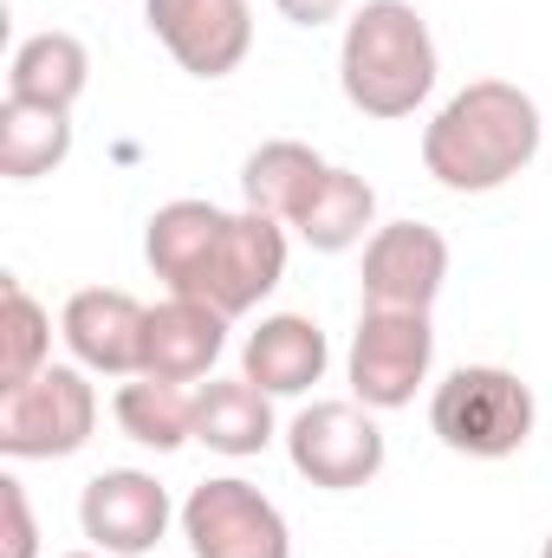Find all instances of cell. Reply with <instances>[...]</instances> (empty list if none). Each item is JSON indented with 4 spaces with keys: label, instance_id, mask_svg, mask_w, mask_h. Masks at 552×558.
Listing matches in <instances>:
<instances>
[{
    "label": "cell",
    "instance_id": "cell-18",
    "mask_svg": "<svg viewBox=\"0 0 552 558\" xmlns=\"http://www.w3.org/2000/svg\"><path fill=\"white\" fill-rule=\"evenodd\" d=\"M292 234H299L312 254H351L358 241L377 234V189H371L358 169H338V162H332L325 189L312 195V208L299 215Z\"/></svg>",
    "mask_w": 552,
    "mask_h": 558
},
{
    "label": "cell",
    "instance_id": "cell-12",
    "mask_svg": "<svg viewBox=\"0 0 552 558\" xmlns=\"http://www.w3.org/2000/svg\"><path fill=\"white\" fill-rule=\"evenodd\" d=\"M143 318H149V305H137L124 286H85L59 312V338H65L72 364H85L92 377H137Z\"/></svg>",
    "mask_w": 552,
    "mask_h": 558
},
{
    "label": "cell",
    "instance_id": "cell-13",
    "mask_svg": "<svg viewBox=\"0 0 552 558\" xmlns=\"http://www.w3.org/2000/svg\"><path fill=\"white\" fill-rule=\"evenodd\" d=\"M228 351V318L202 299H163L143 318V371L156 384H202Z\"/></svg>",
    "mask_w": 552,
    "mask_h": 558
},
{
    "label": "cell",
    "instance_id": "cell-17",
    "mask_svg": "<svg viewBox=\"0 0 552 558\" xmlns=\"http://www.w3.org/2000/svg\"><path fill=\"white\" fill-rule=\"evenodd\" d=\"M85 85H92V52L79 33H59V26L26 33L7 59V98H20V105L72 111L85 98Z\"/></svg>",
    "mask_w": 552,
    "mask_h": 558
},
{
    "label": "cell",
    "instance_id": "cell-6",
    "mask_svg": "<svg viewBox=\"0 0 552 558\" xmlns=\"http://www.w3.org/2000/svg\"><path fill=\"white\" fill-rule=\"evenodd\" d=\"M429 364H435L429 312H391V305H364L358 312V331H351V351H345V377H351V397L364 410H377V416L410 410L416 390L429 384Z\"/></svg>",
    "mask_w": 552,
    "mask_h": 558
},
{
    "label": "cell",
    "instance_id": "cell-24",
    "mask_svg": "<svg viewBox=\"0 0 552 558\" xmlns=\"http://www.w3.org/2000/svg\"><path fill=\"white\" fill-rule=\"evenodd\" d=\"M65 558H105V553H98V546H92V553H65Z\"/></svg>",
    "mask_w": 552,
    "mask_h": 558
},
{
    "label": "cell",
    "instance_id": "cell-9",
    "mask_svg": "<svg viewBox=\"0 0 552 558\" xmlns=\"http://www.w3.org/2000/svg\"><path fill=\"white\" fill-rule=\"evenodd\" d=\"M169 520H182V507L169 500V487L143 468H105L85 481L79 494V526L105 558H143L163 546Z\"/></svg>",
    "mask_w": 552,
    "mask_h": 558
},
{
    "label": "cell",
    "instance_id": "cell-20",
    "mask_svg": "<svg viewBox=\"0 0 552 558\" xmlns=\"http://www.w3.org/2000/svg\"><path fill=\"white\" fill-rule=\"evenodd\" d=\"M118 428L137 441V448H156V454H176L182 441H195V390L189 384H156V377H131L111 403Z\"/></svg>",
    "mask_w": 552,
    "mask_h": 558
},
{
    "label": "cell",
    "instance_id": "cell-23",
    "mask_svg": "<svg viewBox=\"0 0 552 558\" xmlns=\"http://www.w3.org/2000/svg\"><path fill=\"white\" fill-rule=\"evenodd\" d=\"M279 20H292V26H332L351 0H274Z\"/></svg>",
    "mask_w": 552,
    "mask_h": 558
},
{
    "label": "cell",
    "instance_id": "cell-11",
    "mask_svg": "<svg viewBox=\"0 0 552 558\" xmlns=\"http://www.w3.org/2000/svg\"><path fill=\"white\" fill-rule=\"evenodd\" d=\"M364 305H391V312H429L448 286V241L429 221H384L364 241Z\"/></svg>",
    "mask_w": 552,
    "mask_h": 558
},
{
    "label": "cell",
    "instance_id": "cell-19",
    "mask_svg": "<svg viewBox=\"0 0 552 558\" xmlns=\"http://www.w3.org/2000/svg\"><path fill=\"white\" fill-rule=\"evenodd\" d=\"M65 156H72V111L0 98V175L7 182H39Z\"/></svg>",
    "mask_w": 552,
    "mask_h": 558
},
{
    "label": "cell",
    "instance_id": "cell-21",
    "mask_svg": "<svg viewBox=\"0 0 552 558\" xmlns=\"http://www.w3.org/2000/svg\"><path fill=\"white\" fill-rule=\"evenodd\" d=\"M46 364H52V312L20 279H0V397L33 384Z\"/></svg>",
    "mask_w": 552,
    "mask_h": 558
},
{
    "label": "cell",
    "instance_id": "cell-1",
    "mask_svg": "<svg viewBox=\"0 0 552 558\" xmlns=\"http://www.w3.org/2000/svg\"><path fill=\"white\" fill-rule=\"evenodd\" d=\"M540 143H547V118L533 92L507 78H475L422 124V169L448 195H494L533 169Z\"/></svg>",
    "mask_w": 552,
    "mask_h": 558
},
{
    "label": "cell",
    "instance_id": "cell-16",
    "mask_svg": "<svg viewBox=\"0 0 552 558\" xmlns=\"http://www.w3.org/2000/svg\"><path fill=\"white\" fill-rule=\"evenodd\" d=\"M279 435L274 422V397L248 377H208L195 390V441L228 454V461H248V454H267Z\"/></svg>",
    "mask_w": 552,
    "mask_h": 558
},
{
    "label": "cell",
    "instance_id": "cell-22",
    "mask_svg": "<svg viewBox=\"0 0 552 558\" xmlns=\"http://www.w3.org/2000/svg\"><path fill=\"white\" fill-rule=\"evenodd\" d=\"M0 513H7V558H39V526H33L20 474H0Z\"/></svg>",
    "mask_w": 552,
    "mask_h": 558
},
{
    "label": "cell",
    "instance_id": "cell-10",
    "mask_svg": "<svg viewBox=\"0 0 552 558\" xmlns=\"http://www.w3.org/2000/svg\"><path fill=\"white\" fill-rule=\"evenodd\" d=\"M143 20L189 78H228L254 52L248 0H143Z\"/></svg>",
    "mask_w": 552,
    "mask_h": 558
},
{
    "label": "cell",
    "instance_id": "cell-14",
    "mask_svg": "<svg viewBox=\"0 0 552 558\" xmlns=\"http://www.w3.org/2000/svg\"><path fill=\"white\" fill-rule=\"evenodd\" d=\"M325 364H332V344L305 312H267L241 344V377L261 384L267 397H305L312 384H325Z\"/></svg>",
    "mask_w": 552,
    "mask_h": 558
},
{
    "label": "cell",
    "instance_id": "cell-25",
    "mask_svg": "<svg viewBox=\"0 0 552 558\" xmlns=\"http://www.w3.org/2000/svg\"><path fill=\"white\" fill-rule=\"evenodd\" d=\"M540 558H552V533H547V546H540Z\"/></svg>",
    "mask_w": 552,
    "mask_h": 558
},
{
    "label": "cell",
    "instance_id": "cell-4",
    "mask_svg": "<svg viewBox=\"0 0 552 558\" xmlns=\"http://www.w3.org/2000/svg\"><path fill=\"white\" fill-rule=\"evenodd\" d=\"M98 435V390L85 364H46L33 384L0 397V454L7 461H65Z\"/></svg>",
    "mask_w": 552,
    "mask_h": 558
},
{
    "label": "cell",
    "instance_id": "cell-8",
    "mask_svg": "<svg viewBox=\"0 0 552 558\" xmlns=\"http://www.w3.org/2000/svg\"><path fill=\"white\" fill-rule=\"evenodd\" d=\"M279 279H286V221H267V215L241 208V215H228V228L215 234L202 274L189 279V292H176V299H202L221 318H241V312H254L274 292Z\"/></svg>",
    "mask_w": 552,
    "mask_h": 558
},
{
    "label": "cell",
    "instance_id": "cell-2",
    "mask_svg": "<svg viewBox=\"0 0 552 558\" xmlns=\"http://www.w3.org/2000/svg\"><path fill=\"white\" fill-rule=\"evenodd\" d=\"M435 72H442L435 33L410 0H364L345 20L338 85H345L351 111H364L377 124L416 118V105H429V92H435Z\"/></svg>",
    "mask_w": 552,
    "mask_h": 558
},
{
    "label": "cell",
    "instance_id": "cell-3",
    "mask_svg": "<svg viewBox=\"0 0 552 558\" xmlns=\"http://www.w3.org/2000/svg\"><path fill=\"white\" fill-rule=\"evenodd\" d=\"M540 403L507 364H461L435 384L429 397V428L448 454L468 461H507L533 441Z\"/></svg>",
    "mask_w": 552,
    "mask_h": 558
},
{
    "label": "cell",
    "instance_id": "cell-15",
    "mask_svg": "<svg viewBox=\"0 0 552 558\" xmlns=\"http://www.w3.org/2000/svg\"><path fill=\"white\" fill-rule=\"evenodd\" d=\"M325 175H332V162H325L312 143L274 137L241 162V202H248L254 215H267V221L299 228V215L312 208V195L325 189Z\"/></svg>",
    "mask_w": 552,
    "mask_h": 558
},
{
    "label": "cell",
    "instance_id": "cell-5",
    "mask_svg": "<svg viewBox=\"0 0 552 558\" xmlns=\"http://www.w3.org/2000/svg\"><path fill=\"white\" fill-rule=\"evenodd\" d=\"M286 461L299 481L325 494H358L384 474L391 441L377 428V410H364L358 397H332V403H305L286 422Z\"/></svg>",
    "mask_w": 552,
    "mask_h": 558
},
{
    "label": "cell",
    "instance_id": "cell-7",
    "mask_svg": "<svg viewBox=\"0 0 552 558\" xmlns=\"http://www.w3.org/2000/svg\"><path fill=\"white\" fill-rule=\"evenodd\" d=\"M176 526L189 539V558H292L286 513L241 474H215L189 487Z\"/></svg>",
    "mask_w": 552,
    "mask_h": 558
}]
</instances>
